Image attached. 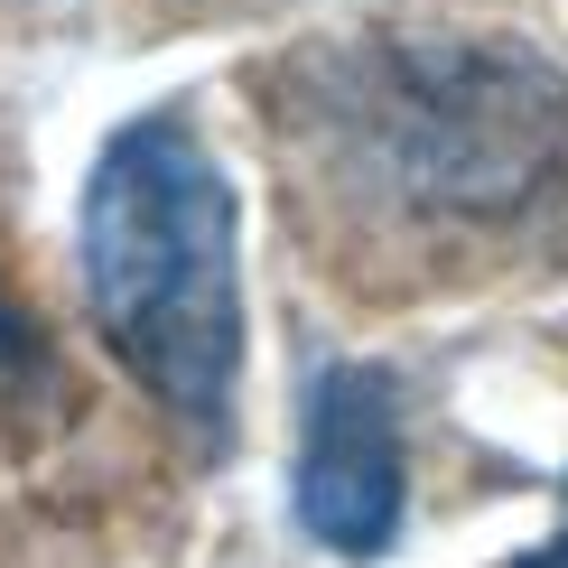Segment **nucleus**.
<instances>
[{
	"label": "nucleus",
	"instance_id": "1",
	"mask_svg": "<svg viewBox=\"0 0 568 568\" xmlns=\"http://www.w3.org/2000/svg\"><path fill=\"white\" fill-rule=\"evenodd\" d=\"M233 186L186 122H131L84 178V307L122 373L196 438H224L243 373V280H233Z\"/></svg>",
	"mask_w": 568,
	"mask_h": 568
},
{
	"label": "nucleus",
	"instance_id": "2",
	"mask_svg": "<svg viewBox=\"0 0 568 568\" xmlns=\"http://www.w3.org/2000/svg\"><path fill=\"white\" fill-rule=\"evenodd\" d=\"M298 531L336 559H383L400 531V419L392 383L364 364H326L307 383V438H298Z\"/></svg>",
	"mask_w": 568,
	"mask_h": 568
},
{
	"label": "nucleus",
	"instance_id": "3",
	"mask_svg": "<svg viewBox=\"0 0 568 568\" xmlns=\"http://www.w3.org/2000/svg\"><path fill=\"white\" fill-rule=\"evenodd\" d=\"M513 568H568V494H559V531H550V540H540V550H531V559H513Z\"/></svg>",
	"mask_w": 568,
	"mask_h": 568
}]
</instances>
